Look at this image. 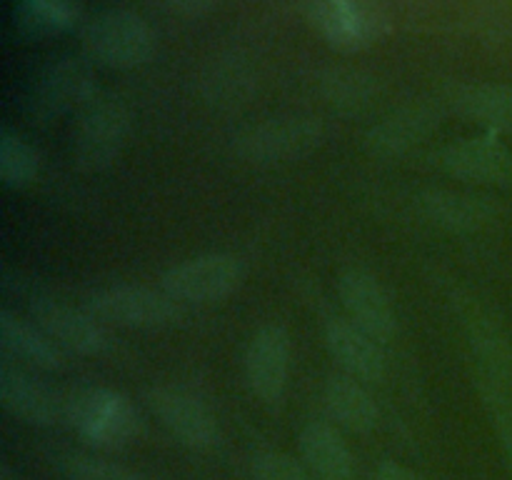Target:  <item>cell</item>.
<instances>
[{
    "mask_svg": "<svg viewBox=\"0 0 512 480\" xmlns=\"http://www.w3.org/2000/svg\"><path fill=\"white\" fill-rule=\"evenodd\" d=\"M130 135V108L120 95L95 93L70 128V153L78 170L98 173L110 168L123 153Z\"/></svg>",
    "mask_w": 512,
    "mask_h": 480,
    "instance_id": "cell-1",
    "label": "cell"
},
{
    "mask_svg": "<svg viewBox=\"0 0 512 480\" xmlns=\"http://www.w3.org/2000/svg\"><path fill=\"white\" fill-rule=\"evenodd\" d=\"M85 58L113 70H133L155 55V33L133 10H105L80 30Z\"/></svg>",
    "mask_w": 512,
    "mask_h": 480,
    "instance_id": "cell-2",
    "label": "cell"
},
{
    "mask_svg": "<svg viewBox=\"0 0 512 480\" xmlns=\"http://www.w3.org/2000/svg\"><path fill=\"white\" fill-rule=\"evenodd\" d=\"M95 90V73L90 60L65 55L45 65L30 83L23 100V113L30 123L48 125L68 113H78Z\"/></svg>",
    "mask_w": 512,
    "mask_h": 480,
    "instance_id": "cell-3",
    "label": "cell"
},
{
    "mask_svg": "<svg viewBox=\"0 0 512 480\" xmlns=\"http://www.w3.org/2000/svg\"><path fill=\"white\" fill-rule=\"evenodd\" d=\"M325 125L313 115H283L255 123L233 138V153L245 163L278 165L308 158L323 145Z\"/></svg>",
    "mask_w": 512,
    "mask_h": 480,
    "instance_id": "cell-4",
    "label": "cell"
},
{
    "mask_svg": "<svg viewBox=\"0 0 512 480\" xmlns=\"http://www.w3.org/2000/svg\"><path fill=\"white\" fill-rule=\"evenodd\" d=\"M68 423L85 443L118 450L140 435V415L123 393L110 388H85L68 398Z\"/></svg>",
    "mask_w": 512,
    "mask_h": 480,
    "instance_id": "cell-5",
    "label": "cell"
},
{
    "mask_svg": "<svg viewBox=\"0 0 512 480\" xmlns=\"http://www.w3.org/2000/svg\"><path fill=\"white\" fill-rule=\"evenodd\" d=\"M85 310L100 323L130 330L168 328L183 318V305L163 288L148 285H110L85 298Z\"/></svg>",
    "mask_w": 512,
    "mask_h": 480,
    "instance_id": "cell-6",
    "label": "cell"
},
{
    "mask_svg": "<svg viewBox=\"0 0 512 480\" xmlns=\"http://www.w3.org/2000/svg\"><path fill=\"white\" fill-rule=\"evenodd\" d=\"M308 18L338 53H358L388 35L390 23L378 0H310Z\"/></svg>",
    "mask_w": 512,
    "mask_h": 480,
    "instance_id": "cell-7",
    "label": "cell"
},
{
    "mask_svg": "<svg viewBox=\"0 0 512 480\" xmlns=\"http://www.w3.org/2000/svg\"><path fill=\"white\" fill-rule=\"evenodd\" d=\"M245 280V263L238 255L210 253L183 260L160 275V288L180 305L223 303Z\"/></svg>",
    "mask_w": 512,
    "mask_h": 480,
    "instance_id": "cell-8",
    "label": "cell"
},
{
    "mask_svg": "<svg viewBox=\"0 0 512 480\" xmlns=\"http://www.w3.org/2000/svg\"><path fill=\"white\" fill-rule=\"evenodd\" d=\"M0 403L13 418L35 428H53L68 413V398L40 380L28 365L3 358L0 363Z\"/></svg>",
    "mask_w": 512,
    "mask_h": 480,
    "instance_id": "cell-9",
    "label": "cell"
},
{
    "mask_svg": "<svg viewBox=\"0 0 512 480\" xmlns=\"http://www.w3.org/2000/svg\"><path fill=\"white\" fill-rule=\"evenodd\" d=\"M145 403L150 413L188 448L208 450L218 443V423L213 413L188 390L178 385H153L145 390Z\"/></svg>",
    "mask_w": 512,
    "mask_h": 480,
    "instance_id": "cell-10",
    "label": "cell"
},
{
    "mask_svg": "<svg viewBox=\"0 0 512 480\" xmlns=\"http://www.w3.org/2000/svg\"><path fill=\"white\" fill-rule=\"evenodd\" d=\"M245 378L260 403H283L290 378V335L285 325L268 323L255 330L245 350Z\"/></svg>",
    "mask_w": 512,
    "mask_h": 480,
    "instance_id": "cell-11",
    "label": "cell"
},
{
    "mask_svg": "<svg viewBox=\"0 0 512 480\" xmlns=\"http://www.w3.org/2000/svg\"><path fill=\"white\" fill-rule=\"evenodd\" d=\"M30 318L63 350L75 355H103L110 345L108 330L88 310L58 303L53 298L30 300Z\"/></svg>",
    "mask_w": 512,
    "mask_h": 480,
    "instance_id": "cell-12",
    "label": "cell"
},
{
    "mask_svg": "<svg viewBox=\"0 0 512 480\" xmlns=\"http://www.w3.org/2000/svg\"><path fill=\"white\" fill-rule=\"evenodd\" d=\"M435 163L460 180L512 188V153L493 135L455 140L435 155Z\"/></svg>",
    "mask_w": 512,
    "mask_h": 480,
    "instance_id": "cell-13",
    "label": "cell"
},
{
    "mask_svg": "<svg viewBox=\"0 0 512 480\" xmlns=\"http://www.w3.org/2000/svg\"><path fill=\"white\" fill-rule=\"evenodd\" d=\"M338 295L343 308L348 310V318L365 333L378 338L380 343L393 338L395 310L375 275L360 268L345 270L338 278Z\"/></svg>",
    "mask_w": 512,
    "mask_h": 480,
    "instance_id": "cell-14",
    "label": "cell"
},
{
    "mask_svg": "<svg viewBox=\"0 0 512 480\" xmlns=\"http://www.w3.org/2000/svg\"><path fill=\"white\" fill-rule=\"evenodd\" d=\"M325 345L335 363L360 383H378L385 375V355L380 340L365 333L350 318H330L325 323Z\"/></svg>",
    "mask_w": 512,
    "mask_h": 480,
    "instance_id": "cell-15",
    "label": "cell"
},
{
    "mask_svg": "<svg viewBox=\"0 0 512 480\" xmlns=\"http://www.w3.org/2000/svg\"><path fill=\"white\" fill-rule=\"evenodd\" d=\"M440 108L430 103H413L398 108L388 118L380 120L365 138V145L378 158H395V155L408 153L413 145L428 138L440 123Z\"/></svg>",
    "mask_w": 512,
    "mask_h": 480,
    "instance_id": "cell-16",
    "label": "cell"
},
{
    "mask_svg": "<svg viewBox=\"0 0 512 480\" xmlns=\"http://www.w3.org/2000/svg\"><path fill=\"white\" fill-rule=\"evenodd\" d=\"M0 345L5 358L38 370H58L65 363V350L40 328L10 310H0Z\"/></svg>",
    "mask_w": 512,
    "mask_h": 480,
    "instance_id": "cell-17",
    "label": "cell"
},
{
    "mask_svg": "<svg viewBox=\"0 0 512 480\" xmlns=\"http://www.w3.org/2000/svg\"><path fill=\"white\" fill-rule=\"evenodd\" d=\"M300 455L315 480H355V463L338 428L313 420L298 435Z\"/></svg>",
    "mask_w": 512,
    "mask_h": 480,
    "instance_id": "cell-18",
    "label": "cell"
},
{
    "mask_svg": "<svg viewBox=\"0 0 512 480\" xmlns=\"http://www.w3.org/2000/svg\"><path fill=\"white\" fill-rule=\"evenodd\" d=\"M450 110L490 130L512 128V85H455L448 93Z\"/></svg>",
    "mask_w": 512,
    "mask_h": 480,
    "instance_id": "cell-19",
    "label": "cell"
},
{
    "mask_svg": "<svg viewBox=\"0 0 512 480\" xmlns=\"http://www.w3.org/2000/svg\"><path fill=\"white\" fill-rule=\"evenodd\" d=\"M323 398L328 415L340 428L360 435L378 428V403H375V398L365 390V385L360 380L350 378V375H335L325 385Z\"/></svg>",
    "mask_w": 512,
    "mask_h": 480,
    "instance_id": "cell-20",
    "label": "cell"
},
{
    "mask_svg": "<svg viewBox=\"0 0 512 480\" xmlns=\"http://www.w3.org/2000/svg\"><path fill=\"white\" fill-rule=\"evenodd\" d=\"M80 18V0H15L13 25L23 38L43 40L65 33Z\"/></svg>",
    "mask_w": 512,
    "mask_h": 480,
    "instance_id": "cell-21",
    "label": "cell"
},
{
    "mask_svg": "<svg viewBox=\"0 0 512 480\" xmlns=\"http://www.w3.org/2000/svg\"><path fill=\"white\" fill-rule=\"evenodd\" d=\"M423 208L438 225L453 230H475L495 215L490 198L458 193V190H433L423 195Z\"/></svg>",
    "mask_w": 512,
    "mask_h": 480,
    "instance_id": "cell-22",
    "label": "cell"
},
{
    "mask_svg": "<svg viewBox=\"0 0 512 480\" xmlns=\"http://www.w3.org/2000/svg\"><path fill=\"white\" fill-rule=\"evenodd\" d=\"M40 173V155L28 140L13 128L0 133V180L5 188H28Z\"/></svg>",
    "mask_w": 512,
    "mask_h": 480,
    "instance_id": "cell-23",
    "label": "cell"
},
{
    "mask_svg": "<svg viewBox=\"0 0 512 480\" xmlns=\"http://www.w3.org/2000/svg\"><path fill=\"white\" fill-rule=\"evenodd\" d=\"M323 85V93L328 95L330 103L335 105H363L368 103V98H373L375 85L373 78H368L365 73L358 70H330L328 75H323L320 80Z\"/></svg>",
    "mask_w": 512,
    "mask_h": 480,
    "instance_id": "cell-24",
    "label": "cell"
},
{
    "mask_svg": "<svg viewBox=\"0 0 512 480\" xmlns=\"http://www.w3.org/2000/svg\"><path fill=\"white\" fill-rule=\"evenodd\" d=\"M60 468L70 480H148L125 465L110 463V460L95 458V455H60Z\"/></svg>",
    "mask_w": 512,
    "mask_h": 480,
    "instance_id": "cell-25",
    "label": "cell"
},
{
    "mask_svg": "<svg viewBox=\"0 0 512 480\" xmlns=\"http://www.w3.org/2000/svg\"><path fill=\"white\" fill-rule=\"evenodd\" d=\"M250 468H253L255 480H315L308 465H300L290 455L273 453V450H265V453L255 455Z\"/></svg>",
    "mask_w": 512,
    "mask_h": 480,
    "instance_id": "cell-26",
    "label": "cell"
},
{
    "mask_svg": "<svg viewBox=\"0 0 512 480\" xmlns=\"http://www.w3.org/2000/svg\"><path fill=\"white\" fill-rule=\"evenodd\" d=\"M223 0H158L168 13L180 15V18H198V15L215 10Z\"/></svg>",
    "mask_w": 512,
    "mask_h": 480,
    "instance_id": "cell-27",
    "label": "cell"
},
{
    "mask_svg": "<svg viewBox=\"0 0 512 480\" xmlns=\"http://www.w3.org/2000/svg\"><path fill=\"white\" fill-rule=\"evenodd\" d=\"M375 480H425V478L423 475L415 473V470L405 468V465H398V463H393V460H388V463H383L378 468Z\"/></svg>",
    "mask_w": 512,
    "mask_h": 480,
    "instance_id": "cell-28",
    "label": "cell"
},
{
    "mask_svg": "<svg viewBox=\"0 0 512 480\" xmlns=\"http://www.w3.org/2000/svg\"><path fill=\"white\" fill-rule=\"evenodd\" d=\"M0 480H23V478L13 475V473H10V470H3V473H0Z\"/></svg>",
    "mask_w": 512,
    "mask_h": 480,
    "instance_id": "cell-29",
    "label": "cell"
}]
</instances>
